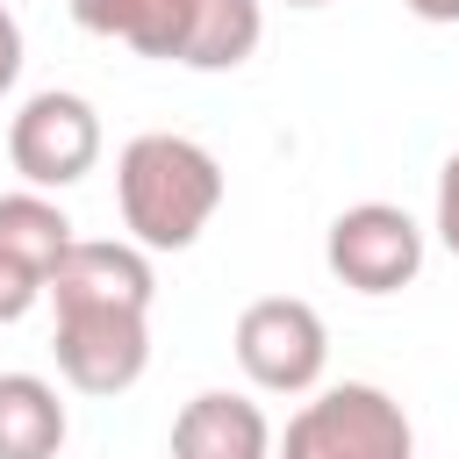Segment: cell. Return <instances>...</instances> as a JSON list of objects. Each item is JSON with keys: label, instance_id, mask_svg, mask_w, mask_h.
I'll return each mask as SVG.
<instances>
[{"label": "cell", "instance_id": "obj_16", "mask_svg": "<svg viewBox=\"0 0 459 459\" xmlns=\"http://www.w3.org/2000/svg\"><path fill=\"white\" fill-rule=\"evenodd\" d=\"M287 7H323V0H287Z\"/></svg>", "mask_w": 459, "mask_h": 459}, {"label": "cell", "instance_id": "obj_3", "mask_svg": "<svg viewBox=\"0 0 459 459\" xmlns=\"http://www.w3.org/2000/svg\"><path fill=\"white\" fill-rule=\"evenodd\" d=\"M280 459H416V430L387 387L344 380L294 409Z\"/></svg>", "mask_w": 459, "mask_h": 459}, {"label": "cell", "instance_id": "obj_14", "mask_svg": "<svg viewBox=\"0 0 459 459\" xmlns=\"http://www.w3.org/2000/svg\"><path fill=\"white\" fill-rule=\"evenodd\" d=\"M14 72H22V22L0 7V93L14 86Z\"/></svg>", "mask_w": 459, "mask_h": 459}, {"label": "cell", "instance_id": "obj_6", "mask_svg": "<svg viewBox=\"0 0 459 459\" xmlns=\"http://www.w3.org/2000/svg\"><path fill=\"white\" fill-rule=\"evenodd\" d=\"M7 158H14V172L29 186H72V179H86L93 158H100V115H93V100L57 93V86L29 93L22 115L7 122Z\"/></svg>", "mask_w": 459, "mask_h": 459}, {"label": "cell", "instance_id": "obj_15", "mask_svg": "<svg viewBox=\"0 0 459 459\" xmlns=\"http://www.w3.org/2000/svg\"><path fill=\"white\" fill-rule=\"evenodd\" d=\"M416 22H459V0H402Z\"/></svg>", "mask_w": 459, "mask_h": 459}, {"label": "cell", "instance_id": "obj_10", "mask_svg": "<svg viewBox=\"0 0 459 459\" xmlns=\"http://www.w3.org/2000/svg\"><path fill=\"white\" fill-rule=\"evenodd\" d=\"M65 402L36 373H0V459H57Z\"/></svg>", "mask_w": 459, "mask_h": 459}, {"label": "cell", "instance_id": "obj_8", "mask_svg": "<svg viewBox=\"0 0 459 459\" xmlns=\"http://www.w3.org/2000/svg\"><path fill=\"white\" fill-rule=\"evenodd\" d=\"M151 258L143 244H115V237H72V251L50 273V301L57 308H143L151 316Z\"/></svg>", "mask_w": 459, "mask_h": 459}, {"label": "cell", "instance_id": "obj_11", "mask_svg": "<svg viewBox=\"0 0 459 459\" xmlns=\"http://www.w3.org/2000/svg\"><path fill=\"white\" fill-rule=\"evenodd\" d=\"M0 251L50 280L57 258L72 251V222H65V208L43 201V194H0Z\"/></svg>", "mask_w": 459, "mask_h": 459}, {"label": "cell", "instance_id": "obj_4", "mask_svg": "<svg viewBox=\"0 0 459 459\" xmlns=\"http://www.w3.org/2000/svg\"><path fill=\"white\" fill-rule=\"evenodd\" d=\"M323 359H330V330L308 301L294 294H265L237 316V366L251 373V387L265 394H308L323 380Z\"/></svg>", "mask_w": 459, "mask_h": 459}, {"label": "cell", "instance_id": "obj_5", "mask_svg": "<svg viewBox=\"0 0 459 459\" xmlns=\"http://www.w3.org/2000/svg\"><path fill=\"white\" fill-rule=\"evenodd\" d=\"M50 351L79 394H122L151 366V316L143 308H57Z\"/></svg>", "mask_w": 459, "mask_h": 459}, {"label": "cell", "instance_id": "obj_13", "mask_svg": "<svg viewBox=\"0 0 459 459\" xmlns=\"http://www.w3.org/2000/svg\"><path fill=\"white\" fill-rule=\"evenodd\" d=\"M437 237H445V251L459 258V151H452L445 172H437Z\"/></svg>", "mask_w": 459, "mask_h": 459}, {"label": "cell", "instance_id": "obj_2", "mask_svg": "<svg viewBox=\"0 0 459 459\" xmlns=\"http://www.w3.org/2000/svg\"><path fill=\"white\" fill-rule=\"evenodd\" d=\"M115 201H122V222H129V237L143 251H186L208 230V215L222 208V165L194 136L151 129V136L122 143Z\"/></svg>", "mask_w": 459, "mask_h": 459}, {"label": "cell", "instance_id": "obj_12", "mask_svg": "<svg viewBox=\"0 0 459 459\" xmlns=\"http://www.w3.org/2000/svg\"><path fill=\"white\" fill-rule=\"evenodd\" d=\"M43 294H50V280H43V273H29L22 258H7V251H0V323H22Z\"/></svg>", "mask_w": 459, "mask_h": 459}, {"label": "cell", "instance_id": "obj_7", "mask_svg": "<svg viewBox=\"0 0 459 459\" xmlns=\"http://www.w3.org/2000/svg\"><path fill=\"white\" fill-rule=\"evenodd\" d=\"M330 273L359 294H394L423 273V230L409 222V208L394 201H359L330 222V244H323Z\"/></svg>", "mask_w": 459, "mask_h": 459}, {"label": "cell", "instance_id": "obj_1", "mask_svg": "<svg viewBox=\"0 0 459 459\" xmlns=\"http://www.w3.org/2000/svg\"><path fill=\"white\" fill-rule=\"evenodd\" d=\"M72 22L186 72H230L265 36L258 0H72Z\"/></svg>", "mask_w": 459, "mask_h": 459}, {"label": "cell", "instance_id": "obj_9", "mask_svg": "<svg viewBox=\"0 0 459 459\" xmlns=\"http://www.w3.org/2000/svg\"><path fill=\"white\" fill-rule=\"evenodd\" d=\"M172 459H273V423L258 402L208 387L172 416Z\"/></svg>", "mask_w": 459, "mask_h": 459}]
</instances>
